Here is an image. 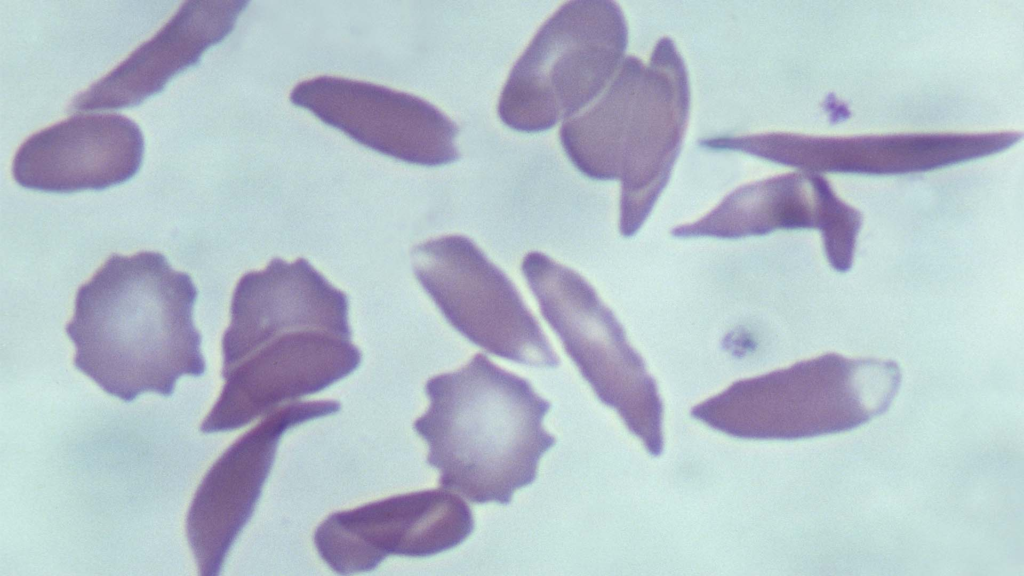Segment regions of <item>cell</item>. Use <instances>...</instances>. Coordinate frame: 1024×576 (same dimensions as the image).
<instances>
[{
  "mask_svg": "<svg viewBox=\"0 0 1024 576\" xmlns=\"http://www.w3.org/2000/svg\"><path fill=\"white\" fill-rule=\"evenodd\" d=\"M412 266L442 315L470 342L516 363L559 365L512 281L471 239L446 235L421 243Z\"/></svg>",
  "mask_w": 1024,
  "mask_h": 576,
  "instance_id": "7",
  "label": "cell"
},
{
  "mask_svg": "<svg viewBox=\"0 0 1024 576\" xmlns=\"http://www.w3.org/2000/svg\"><path fill=\"white\" fill-rule=\"evenodd\" d=\"M643 66V62L634 56L623 59L616 76L598 101L562 124L560 140L567 156L579 171L590 178H619L625 126Z\"/></svg>",
  "mask_w": 1024,
  "mask_h": 576,
  "instance_id": "16",
  "label": "cell"
},
{
  "mask_svg": "<svg viewBox=\"0 0 1024 576\" xmlns=\"http://www.w3.org/2000/svg\"><path fill=\"white\" fill-rule=\"evenodd\" d=\"M861 214L842 202L829 182L793 172L739 187L701 219L672 230L675 237L737 239L776 230L817 229L826 257L838 272L853 263Z\"/></svg>",
  "mask_w": 1024,
  "mask_h": 576,
  "instance_id": "13",
  "label": "cell"
},
{
  "mask_svg": "<svg viewBox=\"0 0 1024 576\" xmlns=\"http://www.w3.org/2000/svg\"><path fill=\"white\" fill-rule=\"evenodd\" d=\"M474 530L470 507L444 489L395 495L329 515L316 529L321 558L338 574L373 570L387 556L429 557Z\"/></svg>",
  "mask_w": 1024,
  "mask_h": 576,
  "instance_id": "8",
  "label": "cell"
},
{
  "mask_svg": "<svg viewBox=\"0 0 1024 576\" xmlns=\"http://www.w3.org/2000/svg\"><path fill=\"white\" fill-rule=\"evenodd\" d=\"M350 337L297 320L229 325L222 338L225 384L200 431L238 429L349 375L361 361Z\"/></svg>",
  "mask_w": 1024,
  "mask_h": 576,
  "instance_id": "6",
  "label": "cell"
},
{
  "mask_svg": "<svg viewBox=\"0 0 1024 576\" xmlns=\"http://www.w3.org/2000/svg\"><path fill=\"white\" fill-rule=\"evenodd\" d=\"M627 39L626 20L615 2L565 3L512 68L499 99L501 120L517 131L539 132L573 117L619 69Z\"/></svg>",
  "mask_w": 1024,
  "mask_h": 576,
  "instance_id": "4",
  "label": "cell"
},
{
  "mask_svg": "<svg viewBox=\"0 0 1024 576\" xmlns=\"http://www.w3.org/2000/svg\"><path fill=\"white\" fill-rule=\"evenodd\" d=\"M198 291L158 252L111 255L76 295L66 326L74 366L109 395L168 397L177 380L204 374L193 322Z\"/></svg>",
  "mask_w": 1024,
  "mask_h": 576,
  "instance_id": "1",
  "label": "cell"
},
{
  "mask_svg": "<svg viewBox=\"0 0 1024 576\" xmlns=\"http://www.w3.org/2000/svg\"><path fill=\"white\" fill-rule=\"evenodd\" d=\"M425 393L429 407L413 427L441 487L473 503L507 505L534 482L556 439L542 425L551 404L528 380L477 353L459 370L430 378Z\"/></svg>",
  "mask_w": 1024,
  "mask_h": 576,
  "instance_id": "2",
  "label": "cell"
},
{
  "mask_svg": "<svg viewBox=\"0 0 1024 576\" xmlns=\"http://www.w3.org/2000/svg\"><path fill=\"white\" fill-rule=\"evenodd\" d=\"M900 383L893 361L827 353L739 380L691 415L738 438H810L849 431L883 414Z\"/></svg>",
  "mask_w": 1024,
  "mask_h": 576,
  "instance_id": "3",
  "label": "cell"
},
{
  "mask_svg": "<svg viewBox=\"0 0 1024 576\" xmlns=\"http://www.w3.org/2000/svg\"><path fill=\"white\" fill-rule=\"evenodd\" d=\"M144 139L118 114L75 115L29 137L17 150L12 174L22 187L69 193L102 190L139 170Z\"/></svg>",
  "mask_w": 1024,
  "mask_h": 576,
  "instance_id": "14",
  "label": "cell"
},
{
  "mask_svg": "<svg viewBox=\"0 0 1024 576\" xmlns=\"http://www.w3.org/2000/svg\"><path fill=\"white\" fill-rule=\"evenodd\" d=\"M690 107L684 62L668 37L644 64L621 147L619 230L635 234L666 186L678 156Z\"/></svg>",
  "mask_w": 1024,
  "mask_h": 576,
  "instance_id": "11",
  "label": "cell"
},
{
  "mask_svg": "<svg viewBox=\"0 0 1024 576\" xmlns=\"http://www.w3.org/2000/svg\"><path fill=\"white\" fill-rule=\"evenodd\" d=\"M1021 139L1018 132L813 137L772 132L734 137L731 148L806 172L873 175L927 171L988 156Z\"/></svg>",
  "mask_w": 1024,
  "mask_h": 576,
  "instance_id": "12",
  "label": "cell"
},
{
  "mask_svg": "<svg viewBox=\"0 0 1024 576\" xmlns=\"http://www.w3.org/2000/svg\"><path fill=\"white\" fill-rule=\"evenodd\" d=\"M248 1H186L148 41L106 76L78 94L71 109L91 111L138 105L234 28Z\"/></svg>",
  "mask_w": 1024,
  "mask_h": 576,
  "instance_id": "15",
  "label": "cell"
},
{
  "mask_svg": "<svg viewBox=\"0 0 1024 576\" xmlns=\"http://www.w3.org/2000/svg\"><path fill=\"white\" fill-rule=\"evenodd\" d=\"M336 401L282 405L237 439L211 466L186 518V535L202 576H217L250 519L272 467L281 436L303 422L333 414Z\"/></svg>",
  "mask_w": 1024,
  "mask_h": 576,
  "instance_id": "9",
  "label": "cell"
},
{
  "mask_svg": "<svg viewBox=\"0 0 1024 576\" xmlns=\"http://www.w3.org/2000/svg\"><path fill=\"white\" fill-rule=\"evenodd\" d=\"M522 273L542 316L598 399L620 415L653 456L663 450V406L654 379L623 327L577 272L538 251Z\"/></svg>",
  "mask_w": 1024,
  "mask_h": 576,
  "instance_id": "5",
  "label": "cell"
},
{
  "mask_svg": "<svg viewBox=\"0 0 1024 576\" xmlns=\"http://www.w3.org/2000/svg\"><path fill=\"white\" fill-rule=\"evenodd\" d=\"M290 100L358 143L395 159L440 166L459 156L456 125L429 102L405 92L319 76L297 84Z\"/></svg>",
  "mask_w": 1024,
  "mask_h": 576,
  "instance_id": "10",
  "label": "cell"
}]
</instances>
